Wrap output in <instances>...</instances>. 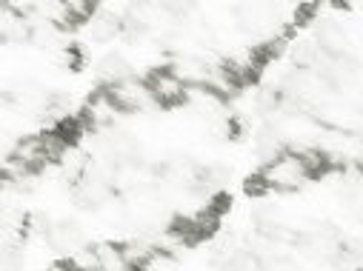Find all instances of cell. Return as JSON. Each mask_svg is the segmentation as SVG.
<instances>
[{
    "instance_id": "1",
    "label": "cell",
    "mask_w": 363,
    "mask_h": 271,
    "mask_svg": "<svg viewBox=\"0 0 363 271\" xmlns=\"http://www.w3.org/2000/svg\"><path fill=\"white\" fill-rule=\"evenodd\" d=\"M284 9L278 4H235L232 6V15L238 21V26L249 35H257L263 40H272L278 38L275 32L281 29L284 23Z\"/></svg>"
},
{
    "instance_id": "2",
    "label": "cell",
    "mask_w": 363,
    "mask_h": 271,
    "mask_svg": "<svg viewBox=\"0 0 363 271\" xmlns=\"http://www.w3.org/2000/svg\"><path fill=\"white\" fill-rule=\"evenodd\" d=\"M263 180L269 189H278V192H295L301 189L306 180H309V168L303 163V157L298 151H286L278 160H272L269 166H263Z\"/></svg>"
},
{
    "instance_id": "3",
    "label": "cell",
    "mask_w": 363,
    "mask_h": 271,
    "mask_svg": "<svg viewBox=\"0 0 363 271\" xmlns=\"http://www.w3.org/2000/svg\"><path fill=\"white\" fill-rule=\"evenodd\" d=\"M340 240H343V234H340L332 223H320V226H315V229H303V231H298L295 248H298L303 257L329 265V263L335 260L337 248H340Z\"/></svg>"
},
{
    "instance_id": "4",
    "label": "cell",
    "mask_w": 363,
    "mask_h": 271,
    "mask_svg": "<svg viewBox=\"0 0 363 271\" xmlns=\"http://www.w3.org/2000/svg\"><path fill=\"white\" fill-rule=\"evenodd\" d=\"M98 154L109 166H138L140 163V146L129 132L106 129L98 134Z\"/></svg>"
},
{
    "instance_id": "5",
    "label": "cell",
    "mask_w": 363,
    "mask_h": 271,
    "mask_svg": "<svg viewBox=\"0 0 363 271\" xmlns=\"http://www.w3.org/2000/svg\"><path fill=\"white\" fill-rule=\"evenodd\" d=\"M146 86H149V92H152V100L157 106H166V109L169 106H184L186 98H189V86L184 80H177L169 71V66H163L157 71H149Z\"/></svg>"
},
{
    "instance_id": "6",
    "label": "cell",
    "mask_w": 363,
    "mask_h": 271,
    "mask_svg": "<svg viewBox=\"0 0 363 271\" xmlns=\"http://www.w3.org/2000/svg\"><path fill=\"white\" fill-rule=\"evenodd\" d=\"M109 103L115 112H140L143 106L155 103L152 100V92H149V86L140 83V80H126V83H118V86H106L104 88Z\"/></svg>"
},
{
    "instance_id": "7",
    "label": "cell",
    "mask_w": 363,
    "mask_h": 271,
    "mask_svg": "<svg viewBox=\"0 0 363 271\" xmlns=\"http://www.w3.org/2000/svg\"><path fill=\"white\" fill-rule=\"evenodd\" d=\"M43 240L49 243V248H55L63 257H72L86 246V234L74 220H55Z\"/></svg>"
},
{
    "instance_id": "8",
    "label": "cell",
    "mask_w": 363,
    "mask_h": 271,
    "mask_svg": "<svg viewBox=\"0 0 363 271\" xmlns=\"http://www.w3.org/2000/svg\"><path fill=\"white\" fill-rule=\"evenodd\" d=\"M229 168L220 166V163H212V166H198V174L189 186V195L192 197H201V200H212L215 195H223V186L229 183Z\"/></svg>"
},
{
    "instance_id": "9",
    "label": "cell",
    "mask_w": 363,
    "mask_h": 271,
    "mask_svg": "<svg viewBox=\"0 0 363 271\" xmlns=\"http://www.w3.org/2000/svg\"><path fill=\"white\" fill-rule=\"evenodd\" d=\"M312 32H315V43L320 46V52L323 54H346L349 52V38H346V32H343V26L335 21V18H318L315 21V26H312Z\"/></svg>"
},
{
    "instance_id": "10",
    "label": "cell",
    "mask_w": 363,
    "mask_h": 271,
    "mask_svg": "<svg viewBox=\"0 0 363 271\" xmlns=\"http://www.w3.org/2000/svg\"><path fill=\"white\" fill-rule=\"evenodd\" d=\"M98 77H101L106 86L126 83V80H132V63H129L121 52H106V54L98 60Z\"/></svg>"
},
{
    "instance_id": "11",
    "label": "cell",
    "mask_w": 363,
    "mask_h": 271,
    "mask_svg": "<svg viewBox=\"0 0 363 271\" xmlns=\"http://www.w3.org/2000/svg\"><path fill=\"white\" fill-rule=\"evenodd\" d=\"M35 38L32 21L15 15L9 6H4V21H0V40L4 43H26Z\"/></svg>"
},
{
    "instance_id": "12",
    "label": "cell",
    "mask_w": 363,
    "mask_h": 271,
    "mask_svg": "<svg viewBox=\"0 0 363 271\" xmlns=\"http://www.w3.org/2000/svg\"><path fill=\"white\" fill-rule=\"evenodd\" d=\"M255 151L263 160V166H269L272 160H278L281 154H286V140L281 137V132L275 126H263L255 134Z\"/></svg>"
},
{
    "instance_id": "13",
    "label": "cell",
    "mask_w": 363,
    "mask_h": 271,
    "mask_svg": "<svg viewBox=\"0 0 363 271\" xmlns=\"http://www.w3.org/2000/svg\"><path fill=\"white\" fill-rule=\"evenodd\" d=\"M121 32H123V15H115L112 9H101L92 18V23H89V35L98 43H109V40L121 38Z\"/></svg>"
},
{
    "instance_id": "14",
    "label": "cell",
    "mask_w": 363,
    "mask_h": 271,
    "mask_svg": "<svg viewBox=\"0 0 363 271\" xmlns=\"http://www.w3.org/2000/svg\"><path fill=\"white\" fill-rule=\"evenodd\" d=\"M218 271H257V257L249 248H235L218 263Z\"/></svg>"
},
{
    "instance_id": "15",
    "label": "cell",
    "mask_w": 363,
    "mask_h": 271,
    "mask_svg": "<svg viewBox=\"0 0 363 271\" xmlns=\"http://www.w3.org/2000/svg\"><path fill=\"white\" fill-rule=\"evenodd\" d=\"M23 246L21 243H4V251H0V271H23Z\"/></svg>"
},
{
    "instance_id": "16",
    "label": "cell",
    "mask_w": 363,
    "mask_h": 271,
    "mask_svg": "<svg viewBox=\"0 0 363 271\" xmlns=\"http://www.w3.org/2000/svg\"><path fill=\"white\" fill-rule=\"evenodd\" d=\"M160 12L166 15L169 23L180 26V23H186V21H189V15L195 12V6H192V4H160Z\"/></svg>"
},
{
    "instance_id": "17",
    "label": "cell",
    "mask_w": 363,
    "mask_h": 271,
    "mask_svg": "<svg viewBox=\"0 0 363 271\" xmlns=\"http://www.w3.org/2000/svg\"><path fill=\"white\" fill-rule=\"evenodd\" d=\"M315 18H318V4H301L295 9V23H312L315 26Z\"/></svg>"
},
{
    "instance_id": "18",
    "label": "cell",
    "mask_w": 363,
    "mask_h": 271,
    "mask_svg": "<svg viewBox=\"0 0 363 271\" xmlns=\"http://www.w3.org/2000/svg\"><path fill=\"white\" fill-rule=\"evenodd\" d=\"M243 189H246V195H252V197H260V195H266V192H269L266 180H263V174H255V177H249L246 183H243Z\"/></svg>"
}]
</instances>
